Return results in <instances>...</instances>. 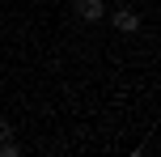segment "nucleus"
Here are the masks:
<instances>
[{
	"mask_svg": "<svg viewBox=\"0 0 161 157\" xmlns=\"http://www.w3.org/2000/svg\"><path fill=\"white\" fill-rule=\"evenodd\" d=\"M110 21H114L119 34H136V30H140V13H131V8H114Z\"/></svg>",
	"mask_w": 161,
	"mask_h": 157,
	"instance_id": "1",
	"label": "nucleus"
},
{
	"mask_svg": "<svg viewBox=\"0 0 161 157\" xmlns=\"http://www.w3.org/2000/svg\"><path fill=\"white\" fill-rule=\"evenodd\" d=\"M76 17H80V21H102V13H106V4H102V0H76Z\"/></svg>",
	"mask_w": 161,
	"mask_h": 157,
	"instance_id": "2",
	"label": "nucleus"
},
{
	"mask_svg": "<svg viewBox=\"0 0 161 157\" xmlns=\"http://www.w3.org/2000/svg\"><path fill=\"white\" fill-rule=\"evenodd\" d=\"M17 153H21V149L13 144V136H4V140H0V157H17Z\"/></svg>",
	"mask_w": 161,
	"mask_h": 157,
	"instance_id": "3",
	"label": "nucleus"
},
{
	"mask_svg": "<svg viewBox=\"0 0 161 157\" xmlns=\"http://www.w3.org/2000/svg\"><path fill=\"white\" fill-rule=\"evenodd\" d=\"M4 136H13V123H8V119H0V140H4Z\"/></svg>",
	"mask_w": 161,
	"mask_h": 157,
	"instance_id": "4",
	"label": "nucleus"
}]
</instances>
